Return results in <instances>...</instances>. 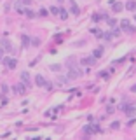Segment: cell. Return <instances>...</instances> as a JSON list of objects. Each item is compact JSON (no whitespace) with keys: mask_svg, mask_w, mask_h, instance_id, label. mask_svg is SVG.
<instances>
[{"mask_svg":"<svg viewBox=\"0 0 136 140\" xmlns=\"http://www.w3.org/2000/svg\"><path fill=\"white\" fill-rule=\"evenodd\" d=\"M121 26H122L124 32H127V33H134V26L127 21V19H122V21H121Z\"/></svg>","mask_w":136,"mask_h":140,"instance_id":"cell-1","label":"cell"},{"mask_svg":"<svg viewBox=\"0 0 136 140\" xmlns=\"http://www.w3.org/2000/svg\"><path fill=\"white\" fill-rule=\"evenodd\" d=\"M23 84H25V82H19V84H16V86H14L12 89H14V91H16L17 95H25V93H26V88H28V86H23Z\"/></svg>","mask_w":136,"mask_h":140,"instance_id":"cell-2","label":"cell"},{"mask_svg":"<svg viewBox=\"0 0 136 140\" xmlns=\"http://www.w3.org/2000/svg\"><path fill=\"white\" fill-rule=\"evenodd\" d=\"M21 81H23V82H25L28 88L31 86V81H30V74H28V72H23V74H21Z\"/></svg>","mask_w":136,"mask_h":140,"instance_id":"cell-3","label":"cell"},{"mask_svg":"<svg viewBox=\"0 0 136 140\" xmlns=\"http://www.w3.org/2000/svg\"><path fill=\"white\" fill-rule=\"evenodd\" d=\"M2 49H4L5 53H11V51H12V44H11L9 40H2Z\"/></svg>","mask_w":136,"mask_h":140,"instance_id":"cell-4","label":"cell"},{"mask_svg":"<svg viewBox=\"0 0 136 140\" xmlns=\"http://www.w3.org/2000/svg\"><path fill=\"white\" fill-rule=\"evenodd\" d=\"M35 82H37V86H45V79H44V75H40V74H38L37 77H35Z\"/></svg>","mask_w":136,"mask_h":140,"instance_id":"cell-5","label":"cell"},{"mask_svg":"<svg viewBox=\"0 0 136 140\" xmlns=\"http://www.w3.org/2000/svg\"><path fill=\"white\" fill-rule=\"evenodd\" d=\"M84 130H86V133H96V131H100V128L96 126V124H89V126H86Z\"/></svg>","mask_w":136,"mask_h":140,"instance_id":"cell-6","label":"cell"},{"mask_svg":"<svg viewBox=\"0 0 136 140\" xmlns=\"http://www.w3.org/2000/svg\"><path fill=\"white\" fill-rule=\"evenodd\" d=\"M70 12H72V14H79V12H80V11H79V5H77L73 0L70 2Z\"/></svg>","mask_w":136,"mask_h":140,"instance_id":"cell-7","label":"cell"},{"mask_svg":"<svg viewBox=\"0 0 136 140\" xmlns=\"http://www.w3.org/2000/svg\"><path fill=\"white\" fill-rule=\"evenodd\" d=\"M94 60H96L94 56H91V58H82V60H80V63H82V65H92V63H94Z\"/></svg>","mask_w":136,"mask_h":140,"instance_id":"cell-8","label":"cell"},{"mask_svg":"<svg viewBox=\"0 0 136 140\" xmlns=\"http://www.w3.org/2000/svg\"><path fill=\"white\" fill-rule=\"evenodd\" d=\"M122 7H124V5H122L121 2H115V4H112V9H113V12H121V11H122Z\"/></svg>","mask_w":136,"mask_h":140,"instance_id":"cell-9","label":"cell"},{"mask_svg":"<svg viewBox=\"0 0 136 140\" xmlns=\"http://www.w3.org/2000/svg\"><path fill=\"white\" fill-rule=\"evenodd\" d=\"M126 9L127 11H134L136 9V2H134V0H129V2L126 4Z\"/></svg>","mask_w":136,"mask_h":140,"instance_id":"cell-10","label":"cell"},{"mask_svg":"<svg viewBox=\"0 0 136 140\" xmlns=\"http://www.w3.org/2000/svg\"><path fill=\"white\" fill-rule=\"evenodd\" d=\"M77 77H80V72H77V70H70L68 72V79H77Z\"/></svg>","mask_w":136,"mask_h":140,"instance_id":"cell-11","label":"cell"},{"mask_svg":"<svg viewBox=\"0 0 136 140\" xmlns=\"http://www.w3.org/2000/svg\"><path fill=\"white\" fill-rule=\"evenodd\" d=\"M101 54H103V47H96V49H94V53H92V56H94V58H101Z\"/></svg>","mask_w":136,"mask_h":140,"instance_id":"cell-12","label":"cell"},{"mask_svg":"<svg viewBox=\"0 0 136 140\" xmlns=\"http://www.w3.org/2000/svg\"><path fill=\"white\" fill-rule=\"evenodd\" d=\"M7 65H9V68H11V70H14V68L17 67V61H16V60H9Z\"/></svg>","mask_w":136,"mask_h":140,"instance_id":"cell-13","label":"cell"},{"mask_svg":"<svg viewBox=\"0 0 136 140\" xmlns=\"http://www.w3.org/2000/svg\"><path fill=\"white\" fill-rule=\"evenodd\" d=\"M21 42H23V46H28L30 44V37L28 35H21Z\"/></svg>","mask_w":136,"mask_h":140,"instance_id":"cell-14","label":"cell"},{"mask_svg":"<svg viewBox=\"0 0 136 140\" xmlns=\"http://www.w3.org/2000/svg\"><path fill=\"white\" fill-rule=\"evenodd\" d=\"M108 25H110L112 28H115V26H117V19H113V18H108Z\"/></svg>","mask_w":136,"mask_h":140,"instance_id":"cell-15","label":"cell"},{"mask_svg":"<svg viewBox=\"0 0 136 140\" xmlns=\"http://www.w3.org/2000/svg\"><path fill=\"white\" fill-rule=\"evenodd\" d=\"M25 16H28V18H35L37 14H35V12H33L31 9H26V11H25Z\"/></svg>","mask_w":136,"mask_h":140,"instance_id":"cell-16","label":"cell"},{"mask_svg":"<svg viewBox=\"0 0 136 140\" xmlns=\"http://www.w3.org/2000/svg\"><path fill=\"white\" fill-rule=\"evenodd\" d=\"M60 18H61V19H66V18H68V12H66L65 9H60Z\"/></svg>","mask_w":136,"mask_h":140,"instance_id":"cell-17","label":"cell"},{"mask_svg":"<svg viewBox=\"0 0 136 140\" xmlns=\"http://www.w3.org/2000/svg\"><path fill=\"white\" fill-rule=\"evenodd\" d=\"M126 114H127V116H134V114H136V109H134V107H127Z\"/></svg>","mask_w":136,"mask_h":140,"instance_id":"cell-18","label":"cell"},{"mask_svg":"<svg viewBox=\"0 0 136 140\" xmlns=\"http://www.w3.org/2000/svg\"><path fill=\"white\" fill-rule=\"evenodd\" d=\"M49 11H51L52 14H58V16H60V9H58V7H51Z\"/></svg>","mask_w":136,"mask_h":140,"instance_id":"cell-19","label":"cell"},{"mask_svg":"<svg viewBox=\"0 0 136 140\" xmlns=\"http://www.w3.org/2000/svg\"><path fill=\"white\" fill-rule=\"evenodd\" d=\"M101 18H105V16H100V14H94V16H92V21H100Z\"/></svg>","mask_w":136,"mask_h":140,"instance_id":"cell-20","label":"cell"},{"mask_svg":"<svg viewBox=\"0 0 136 140\" xmlns=\"http://www.w3.org/2000/svg\"><path fill=\"white\" fill-rule=\"evenodd\" d=\"M51 70L58 72V70H61V67H60V65H51Z\"/></svg>","mask_w":136,"mask_h":140,"instance_id":"cell-21","label":"cell"},{"mask_svg":"<svg viewBox=\"0 0 136 140\" xmlns=\"http://www.w3.org/2000/svg\"><path fill=\"white\" fill-rule=\"evenodd\" d=\"M47 14H49V11H47V9H40V16H44V18H45Z\"/></svg>","mask_w":136,"mask_h":140,"instance_id":"cell-22","label":"cell"},{"mask_svg":"<svg viewBox=\"0 0 136 140\" xmlns=\"http://www.w3.org/2000/svg\"><path fill=\"white\" fill-rule=\"evenodd\" d=\"M119 126H121V123H119V121H115V123H112V128H113V130H117Z\"/></svg>","mask_w":136,"mask_h":140,"instance_id":"cell-23","label":"cell"},{"mask_svg":"<svg viewBox=\"0 0 136 140\" xmlns=\"http://www.w3.org/2000/svg\"><path fill=\"white\" fill-rule=\"evenodd\" d=\"M33 46H40V39H33Z\"/></svg>","mask_w":136,"mask_h":140,"instance_id":"cell-24","label":"cell"},{"mask_svg":"<svg viewBox=\"0 0 136 140\" xmlns=\"http://www.w3.org/2000/svg\"><path fill=\"white\" fill-rule=\"evenodd\" d=\"M103 37H105V39H106V40H112V33H105V35H103Z\"/></svg>","mask_w":136,"mask_h":140,"instance_id":"cell-25","label":"cell"},{"mask_svg":"<svg viewBox=\"0 0 136 140\" xmlns=\"http://www.w3.org/2000/svg\"><path fill=\"white\" fill-rule=\"evenodd\" d=\"M2 91H4V93H7V91H9V88H7L5 84H2Z\"/></svg>","mask_w":136,"mask_h":140,"instance_id":"cell-26","label":"cell"},{"mask_svg":"<svg viewBox=\"0 0 136 140\" xmlns=\"http://www.w3.org/2000/svg\"><path fill=\"white\" fill-rule=\"evenodd\" d=\"M21 2H23L25 5H30V4H31V0H21Z\"/></svg>","mask_w":136,"mask_h":140,"instance_id":"cell-27","label":"cell"},{"mask_svg":"<svg viewBox=\"0 0 136 140\" xmlns=\"http://www.w3.org/2000/svg\"><path fill=\"white\" fill-rule=\"evenodd\" d=\"M131 91H136V86H133V88H131Z\"/></svg>","mask_w":136,"mask_h":140,"instance_id":"cell-28","label":"cell"},{"mask_svg":"<svg viewBox=\"0 0 136 140\" xmlns=\"http://www.w3.org/2000/svg\"><path fill=\"white\" fill-rule=\"evenodd\" d=\"M31 140H40V138H31Z\"/></svg>","mask_w":136,"mask_h":140,"instance_id":"cell-29","label":"cell"},{"mask_svg":"<svg viewBox=\"0 0 136 140\" xmlns=\"http://www.w3.org/2000/svg\"><path fill=\"white\" fill-rule=\"evenodd\" d=\"M58 2H60V4H61V2H63V0H58Z\"/></svg>","mask_w":136,"mask_h":140,"instance_id":"cell-30","label":"cell"}]
</instances>
